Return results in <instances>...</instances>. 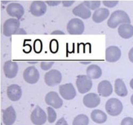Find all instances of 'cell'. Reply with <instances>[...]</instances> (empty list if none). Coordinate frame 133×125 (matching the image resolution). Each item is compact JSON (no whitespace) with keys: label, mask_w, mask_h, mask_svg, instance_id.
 I'll return each mask as SVG.
<instances>
[{"label":"cell","mask_w":133,"mask_h":125,"mask_svg":"<svg viewBox=\"0 0 133 125\" xmlns=\"http://www.w3.org/2000/svg\"><path fill=\"white\" fill-rule=\"evenodd\" d=\"M124 23H131V19L127 13L122 10L113 12L107 21V26L112 29L116 28L118 26Z\"/></svg>","instance_id":"6da1fadb"},{"label":"cell","mask_w":133,"mask_h":125,"mask_svg":"<svg viewBox=\"0 0 133 125\" xmlns=\"http://www.w3.org/2000/svg\"><path fill=\"white\" fill-rule=\"evenodd\" d=\"M122 102L118 98H112L108 100L105 104V109L107 113L110 116L116 117L120 114L123 110Z\"/></svg>","instance_id":"7a4b0ae2"},{"label":"cell","mask_w":133,"mask_h":125,"mask_svg":"<svg viewBox=\"0 0 133 125\" xmlns=\"http://www.w3.org/2000/svg\"><path fill=\"white\" fill-rule=\"evenodd\" d=\"M20 22L16 18H9L6 20L3 26V33L5 36H10L12 35L17 34L18 30L20 29Z\"/></svg>","instance_id":"3957f363"},{"label":"cell","mask_w":133,"mask_h":125,"mask_svg":"<svg viewBox=\"0 0 133 125\" xmlns=\"http://www.w3.org/2000/svg\"><path fill=\"white\" fill-rule=\"evenodd\" d=\"M75 84L80 93L85 94L92 89L93 82L87 75H79L77 78Z\"/></svg>","instance_id":"277c9868"},{"label":"cell","mask_w":133,"mask_h":125,"mask_svg":"<svg viewBox=\"0 0 133 125\" xmlns=\"http://www.w3.org/2000/svg\"><path fill=\"white\" fill-rule=\"evenodd\" d=\"M66 29L70 35H81L84 31V24L81 20L75 18L69 21Z\"/></svg>","instance_id":"5b68a950"},{"label":"cell","mask_w":133,"mask_h":125,"mask_svg":"<svg viewBox=\"0 0 133 125\" xmlns=\"http://www.w3.org/2000/svg\"><path fill=\"white\" fill-rule=\"evenodd\" d=\"M62 74L61 72L56 69H52L44 76V81L47 85L49 87H54L61 83L62 81Z\"/></svg>","instance_id":"8992f818"},{"label":"cell","mask_w":133,"mask_h":125,"mask_svg":"<svg viewBox=\"0 0 133 125\" xmlns=\"http://www.w3.org/2000/svg\"><path fill=\"white\" fill-rule=\"evenodd\" d=\"M31 120L35 125H43L47 121V115L40 106L37 105L31 113Z\"/></svg>","instance_id":"52a82bcc"},{"label":"cell","mask_w":133,"mask_h":125,"mask_svg":"<svg viewBox=\"0 0 133 125\" xmlns=\"http://www.w3.org/2000/svg\"><path fill=\"white\" fill-rule=\"evenodd\" d=\"M24 80L29 84H35L38 82L40 78V73L36 68L31 66L26 68L23 74Z\"/></svg>","instance_id":"ba28073f"},{"label":"cell","mask_w":133,"mask_h":125,"mask_svg":"<svg viewBox=\"0 0 133 125\" xmlns=\"http://www.w3.org/2000/svg\"><path fill=\"white\" fill-rule=\"evenodd\" d=\"M58 91L62 98L66 100H72L76 96V90L71 83L61 85L58 88Z\"/></svg>","instance_id":"9c48e42d"},{"label":"cell","mask_w":133,"mask_h":125,"mask_svg":"<svg viewBox=\"0 0 133 125\" xmlns=\"http://www.w3.org/2000/svg\"><path fill=\"white\" fill-rule=\"evenodd\" d=\"M45 102L48 105L55 109H59L63 105L62 99L55 91H51L45 95Z\"/></svg>","instance_id":"30bf717a"},{"label":"cell","mask_w":133,"mask_h":125,"mask_svg":"<svg viewBox=\"0 0 133 125\" xmlns=\"http://www.w3.org/2000/svg\"><path fill=\"white\" fill-rule=\"evenodd\" d=\"M6 11L10 16L19 20L24 14V9L21 4L18 3H11L6 8Z\"/></svg>","instance_id":"8fae6325"},{"label":"cell","mask_w":133,"mask_h":125,"mask_svg":"<svg viewBox=\"0 0 133 125\" xmlns=\"http://www.w3.org/2000/svg\"><path fill=\"white\" fill-rule=\"evenodd\" d=\"M30 12L36 17L42 16L47 11L46 3L42 1H34L30 5Z\"/></svg>","instance_id":"7c38bea8"},{"label":"cell","mask_w":133,"mask_h":125,"mask_svg":"<svg viewBox=\"0 0 133 125\" xmlns=\"http://www.w3.org/2000/svg\"><path fill=\"white\" fill-rule=\"evenodd\" d=\"M122 56L121 49L116 46L108 47L105 52L106 61L109 63H115L120 59Z\"/></svg>","instance_id":"4fadbf2b"},{"label":"cell","mask_w":133,"mask_h":125,"mask_svg":"<svg viewBox=\"0 0 133 125\" xmlns=\"http://www.w3.org/2000/svg\"><path fill=\"white\" fill-rule=\"evenodd\" d=\"M3 71L7 78L12 79L15 78L18 72V65L17 63L12 61H7L4 63Z\"/></svg>","instance_id":"5bb4252c"},{"label":"cell","mask_w":133,"mask_h":125,"mask_svg":"<svg viewBox=\"0 0 133 125\" xmlns=\"http://www.w3.org/2000/svg\"><path fill=\"white\" fill-rule=\"evenodd\" d=\"M83 104L88 108H94L98 106L101 103V99L98 95L94 92L87 94L83 97Z\"/></svg>","instance_id":"9a60e30c"},{"label":"cell","mask_w":133,"mask_h":125,"mask_svg":"<svg viewBox=\"0 0 133 125\" xmlns=\"http://www.w3.org/2000/svg\"><path fill=\"white\" fill-rule=\"evenodd\" d=\"M6 95L11 101L16 102L21 98L22 96V90L20 86L16 84H12L7 87Z\"/></svg>","instance_id":"2e32d148"},{"label":"cell","mask_w":133,"mask_h":125,"mask_svg":"<svg viewBox=\"0 0 133 125\" xmlns=\"http://www.w3.org/2000/svg\"><path fill=\"white\" fill-rule=\"evenodd\" d=\"M16 119V113L12 106L3 110V122L5 125H12Z\"/></svg>","instance_id":"e0dca14e"},{"label":"cell","mask_w":133,"mask_h":125,"mask_svg":"<svg viewBox=\"0 0 133 125\" xmlns=\"http://www.w3.org/2000/svg\"><path fill=\"white\" fill-rule=\"evenodd\" d=\"M97 92L103 97H108L113 92V87L111 83L108 80H103L97 86Z\"/></svg>","instance_id":"ac0fdd59"},{"label":"cell","mask_w":133,"mask_h":125,"mask_svg":"<svg viewBox=\"0 0 133 125\" xmlns=\"http://www.w3.org/2000/svg\"><path fill=\"white\" fill-rule=\"evenodd\" d=\"M72 12L75 16L83 18L84 20L88 19V18H90V16H92L91 10L88 9L83 3H81L77 6L74 7L73 9Z\"/></svg>","instance_id":"d6986e66"},{"label":"cell","mask_w":133,"mask_h":125,"mask_svg":"<svg viewBox=\"0 0 133 125\" xmlns=\"http://www.w3.org/2000/svg\"><path fill=\"white\" fill-rule=\"evenodd\" d=\"M110 15V11L107 8H99L95 10L92 14V20L96 23H101L107 19Z\"/></svg>","instance_id":"ffe728a7"},{"label":"cell","mask_w":133,"mask_h":125,"mask_svg":"<svg viewBox=\"0 0 133 125\" xmlns=\"http://www.w3.org/2000/svg\"><path fill=\"white\" fill-rule=\"evenodd\" d=\"M118 32L119 36L128 39L133 36V26L131 23H124L118 27Z\"/></svg>","instance_id":"44dd1931"},{"label":"cell","mask_w":133,"mask_h":125,"mask_svg":"<svg viewBox=\"0 0 133 125\" xmlns=\"http://www.w3.org/2000/svg\"><path fill=\"white\" fill-rule=\"evenodd\" d=\"M114 91L118 96H121V97L126 96L128 94V91H127L125 84L123 79H122L121 78H118L115 80Z\"/></svg>","instance_id":"7402d4cb"},{"label":"cell","mask_w":133,"mask_h":125,"mask_svg":"<svg viewBox=\"0 0 133 125\" xmlns=\"http://www.w3.org/2000/svg\"><path fill=\"white\" fill-rule=\"evenodd\" d=\"M87 75L92 79H97L102 75V70L97 65H91L87 68Z\"/></svg>","instance_id":"603a6c76"},{"label":"cell","mask_w":133,"mask_h":125,"mask_svg":"<svg viewBox=\"0 0 133 125\" xmlns=\"http://www.w3.org/2000/svg\"><path fill=\"white\" fill-rule=\"evenodd\" d=\"M91 118L96 123L103 124L107 120V115L100 109H94L91 113Z\"/></svg>","instance_id":"cb8c5ba5"},{"label":"cell","mask_w":133,"mask_h":125,"mask_svg":"<svg viewBox=\"0 0 133 125\" xmlns=\"http://www.w3.org/2000/svg\"><path fill=\"white\" fill-rule=\"evenodd\" d=\"M89 118L86 115L80 114L74 118L72 125H88Z\"/></svg>","instance_id":"d4e9b609"},{"label":"cell","mask_w":133,"mask_h":125,"mask_svg":"<svg viewBox=\"0 0 133 125\" xmlns=\"http://www.w3.org/2000/svg\"><path fill=\"white\" fill-rule=\"evenodd\" d=\"M83 3L90 10H97L101 6V2L100 1H84Z\"/></svg>","instance_id":"484cf974"},{"label":"cell","mask_w":133,"mask_h":125,"mask_svg":"<svg viewBox=\"0 0 133 125\" xmlns=\"http://www.w3.org/2000/svg\"><path fill=\"white\" fill-rule=\"evenodd\" d=\"M47 111H48V120L49 123H53L57 119V115L55 109L51 107H48L47 108Z\"/></svg>","instance_id":"4316f807"},{"label":"cell","mask_w":133,"mask_h":125,"mask_svg":"<svg viewBox=\"0 0 133 125\" xmlns=\"http://www.w3.org/2000/svg\"><path fill=\"white\" fill-rule=\"evenodd\" d=\"M54 62L53 61H43L40 63V67L44 70H48L53 66Z\"/></svg>","instance_id":"83f0119b"},{"label":"cell","mask_w":133,"mask_h":125,"mask_svg":"<svg viewBox=\"0 0 133 125\" xmlns=\"http://www.w3.org/2000/svg\"><path fill=\"white\" fill-rule=\"evenodd\" d=\"M118 1H103V3L105 7L109 8H112L116 6L118 4Z\"/></svg>","instance_id":"f1b7e54d"},{"label":"cell","mask_w":133,"mask_h":125,"mask_svg":"<svg viewBox=\"0 0 133 125\" xmlns=\"http://www.w3.org/2000/svg\"><path fill=\"white\" fill-rule=\"evenodd\" d=\"M121 125H133V118L132 117H125L122 120Z\"/></svg>","instance_id":"f546056e"},{"label":"cell","mask_w":133,"mask_h":125,"mask_svg":"<svg viewBox=\"0 0 133 125\" xmlns=\"http://www.w3.org/2000/svg\"><path fill=\"white\" fill-rule=\"evenodd\" d=\"M55 125H68L67 121L65 120V118L64 117L60 118L59 120H58L57 122H56Z\"/></svg>","instance_id":"4dcf8cb0"},{"label":"cell","mask_w":133,"mask_h":125,"mask_svg":"<svg viewBox=\"0 0 133 125\" xmlns=\"http://www.w3.org/2000/svg\"><path fill=\"white\" fill-rule=\"evenodd\" d=\"M75 3L74 1H62V3L64 7H71L73 4Z\"/></svg>","instance_id":"1f68e13d"},{"label":"cell","mask_w":133,"mask_h":125,"mask_svg":"<svg viewBox=\"0 0 133 125\" xmlns=\"http://www.w3.org/2000/svg\"><path fill=\"white\" fill-rule=\"evenodd\" d=\"M47 4L49 5V6H57V5H59L60 3H61V1H46Z\"/></svg>","instance_id":"d6a6232c"},{"label":"cell","mask_w":133,"mask_h":125,"mask_svg":"<svg viewBox=\"0 0 133 125\" xmlns=\"http://www.w3.org/2000/svg\"><path fill=\"white\" fill-rule=\"evenodd\" d=\"M129 59L130 61L133 63V47L130 49V51L129 52Z\"/></svg>","instance_id":"836d02e7"},{"label":"cell","mask_w":133,"mask_h":125,"mask_svg":"<svg viewBox=\"0 0 133 125\" xmlns=\"http://www.w3.org/2000/svg\"><path fill=\"white\" fill-rule=\"evenodd\" d=\"M51 34V35H64V33L60 30H56V31H53Z\"/></svg>","instance_id":"e575fe53"},{"label":"cell","mask_w":133,"mask_h":125,"mask_svg":"<svg viewBox=\"0 0 133 125\" xmlns=\"http://www.w3.org/2000/svg\"><path fill=\"white\" fill-rule=\"evenodd\" d=\"M19 34H22V35H25V34H27V33H26V31H25L23 29L20 28L19 30H18V32H17V35H19Z\"/></svg>","instance_id":"d590c367"},{"label":"cell","mask_w":133,"mask_h":125,"mask_svg":"<svg viewBox=\"0 0 133 125\" xmlns=\"http://www.w3.org/2000/svg\"><path fill=\"white\" fill-rule=\"evenodd\" d=\"M130 87H131V89H133V78L130 81Z\"/></svg>","instance_id":"8d00e7d4"},{"label":"cell","mask_w":133,"mask_h":125,"mask_svg":"<svg viewBox=\"0 0 133 125\" xmlns=\"http://www.w3.org/2000/svg\"><path fill=\"white\" fill-rule=\"evenodd\" d=\"M1 3L3 4H6V3H10V1H1Z\"/></svg>","instance_id":"74e56055"},{"label":"cell","mask_w":133,"mask_h":125,"mask_svg":"<svg viewBox=\"0 0 133 125\" xmlns=\"http://www.w3.org/2000/svg\"><path fill=\"white\" fill-rule=\"evenodd\" d=\"M131 102L133 105V95H132V96H131Z\"/></svg>","instance_id":"f35d334b"}]
</instances>
